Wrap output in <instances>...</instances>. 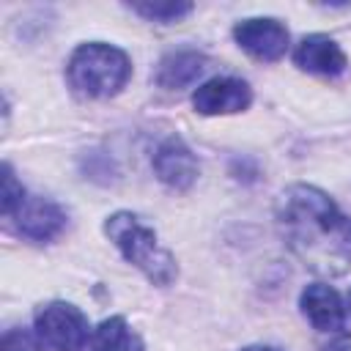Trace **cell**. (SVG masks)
Wrapping results in <instances>:
<instances>
[{"mask_svg":"<svg viewBox=\"0 0 351 351\" xmlns=\"http://www.w3.org/2000/svg\"><path fill=\"white\" fill-rule=\"evenodd\" d=\"M36 332L55 351H82L93 335L85 313L71 302H49L38 307Z\"/></svg>","mask_w":351,"mask_h":351,"instance_id":"277c9868","label":"cell"},{"mask_svg":"<svg viewBox=\"0 0 351 351\" xmlns=\"http://www.w3.org/2000/svg\"><path fill=\"white\" fill-rule=\"evenodd\" d=\"M129 8L140 16H145L148 22L170 25V22H178V19L189 16L195 5L192 3H132Z\"/></svg>","mask_w":351,"mask_h":351,"instance_id":"4fadbf2b","label":"cell"},{"mask_svg":"<svg viewBox=\"0 0 351 351\" xmlns=\"http://www.w3.org/2000/svg\"><path fill=\"white\" fill-rule=\"evenodd\" d=\"M241 351H280V348H271V346H247Z\"/></svg>","mask_w":351,"mask_h":351,"instance_id":"e0dca14e","label":"cell"},{"mask_svg":"<svg viewBox=\"0 0 351 351\" xmlns=\"http://www.w3.org/2000/svg\"><path fill=\"white\" fill-rule=\"evenodd\" d=\"M129 77H132L129 55L104 41L80 44L66 63L69 88L82 99H110L121 93Z\"/></svg>","mask_w":351,"mask_h":351,"instance_id":"7a4b0ae2","label":"cell"},{"mask_svg":"<svg viewBox=\"0 0 351 351\" xmlns=\"http://www.w3.org/2000/svg\"><path fill=\"white\" fill-rule=\"evenodd\" d=\"M329 343L321 346V351H351V335L337 329V332H329Z\"/></svg>","mask_w":351,"mask_h":351,"instance_id":"2e32d148","label":"cell"},{"mask_svg":"<svg viewBox=\"0 0 351 351\" xmlns=\"http://www.w3.org/2000/svg\"><path fill=\"white\" fill-rule=\"evenodd\" d=\"M277 228L288 250L321 277L351 269V217L313 184H291L277 200Z\"/></svg>","mask_w":351,"mask_h":351,"instance_id":"6da1fadb","label":"cell"},{"mask_svg":"<svg viewBox=\"0 0 351 351\" xmlns=\"http://www.w3.org/2000/svg\"><path fill=\"white\" fill-rule=\"evenodd\" d=\"M252 90L239 77H214L192 93V104L200 115H230L247 110Z\"/></svg>","mask_w":351,"mask_h":351,"instance_id":"8992f818","label":"cell"},{"mask_svg":"<svg viewBox=\"0 0 351 351\" xmlns=\"http://www.w3.org/2000/svg\"><path fill=\"white\" fill-rule=\"evenodd\" d=\"M104 233L121 250V255L137 266L154 285H170L178 277V266L170 250L156 239V230L143 225L132 211H115L104 222Z\"/></svg>","mask_w":351,"mask_h":351,"instance_id":"3957f363","label":"cell"},{"mask_svg":"<svg viewBox=\"0 0 351 351\" xmlns=\"http://www.w3.org/2000/svg\"><path fill=\"white\" fill-rule=\"evenodd\" d=\"M11 219L16 230L30 241H49L66 228V211L58 203L36 195H25V200L16 206Z\"/></svg>","mask_w":351,"mask_h":351,"instance_id":"52a82bcc","label":"cell"},{"mask_svg":"<svg viewBox=\"0 0 351 351\" xmlns=\"http://www.w3.org/2000/svg\"><path fill=\"white\" fill-rule=\"evenodd\" d=\"M233 38L255 60H280L288 49V30L271 16L241 19L233 27Z\"/></svg>","mask_w":351,"mask_h":351,"instance_id":"5b68a950","label":"cell"},{"mask_svg":"<svg viewBox=\"0 0 351 351\" xmlns=\"http://www.w3.org/2000/svg\"><path fill=\"white\" fill-rule=\"evenodd\" d=\"M348 310H351V291H348Z\"/></svg>","mask_w":351,"mask_h":351,"instance_id":"ac0fdd59","label":"cell"},{"mask_svg":"<svg viewBox=\"0 0 351 351\" xmlns=\"http://www.w3.org/2000/svg\"><path fill=\"white\" fill-rule=\"evenodd\" d=\"M90 351H145V343L123 315H110L93 329Z\"/></svg>","mask_w":351,"mask_h":351,"instance_id":"7c38bea8","label":"cell"},{"mask_svg":"<svg viewBox=\"0 0 351 351\" xmlns=\"http://www.w3.org/2000/svg\"><path fill=\"white\" fill-rule=\"evenodd\" d=\"M293 63L310 74L340 77L348 66V58L335 38H329L324 33H313V36H304L299 41V47L293 52Z\"/></svg>","mask_w":351,"mask_h":351,"instance_id":"9c48e42d","label":"cell"},{"mask_svg":"<svg viewBox=\"0 0 351 351\" xmlns=\"http://www.w3.org/2000/svg\"><path fill=\"white\" fill-rule=\"evenodd\" d=\"M299 307L318 332H337L346 326V304L340 293L326 282H313L302 291Z\"/></svg>","mask_w":351,"mask_h":351,"instance_id":"30bf717a","label":"cell"},{"mask_svg":"<svg viewBox=\"0 0 351 351\" xmlns=\"http://www.w3.org/2000/svg\"><path fill=\"white\" fill-rule=\"evenodd\" d=\"M206 69V55L197 49H173L167 52L154 71V82L165 90H181L192 85Z\"/></svg>","mask_w":351,"mask_h":351,"instance_id":"8fae6325","label":"cell"},{"mask_svg":"<svg viewBox=\"0 0 351 351\" xmlns=\"http://www.w3.org/2000/svg\"><path fill=\"white\" fill-rule=\"evenodd\" d=\"M22 200H25V189H22V184L16 181V176H14L11 165H3V192H0V211H3L5 217H11Z\"/></svg>","mask_w":351,"mask_h":351,"instance_id":"9a60e30c","label":"cell"},{"mask_svg":"<svg viewBox=\"0 0 351 351\" xmlns=\"http://www.w3.org/2000/svg\"><path fill=\"white\" fill-rule=\"evenodd\" d=\"M154 173L165 186L184 192L197 178V159L178 134H170L167 140L159 143L154 154Z\"/></svg>","mask_w":351,"mask_h":351,"instance_id":"ba28073f","label":"cell"},{"mask_svg":"<svg viewBox=\"0 0 351 351\" xmlns=\"http://www.w3.org/2000/svg\"><path fill=\"white\" fill-rule=\"evenodd\" d=\"M0 351H47V343L38 337L36 329L14 326V329H8V332L3 335Z\"/></svg>","mask_w":351,"mask_h":351,"instance_id":"5bb4252c","label":"cell"}]
</instances>
